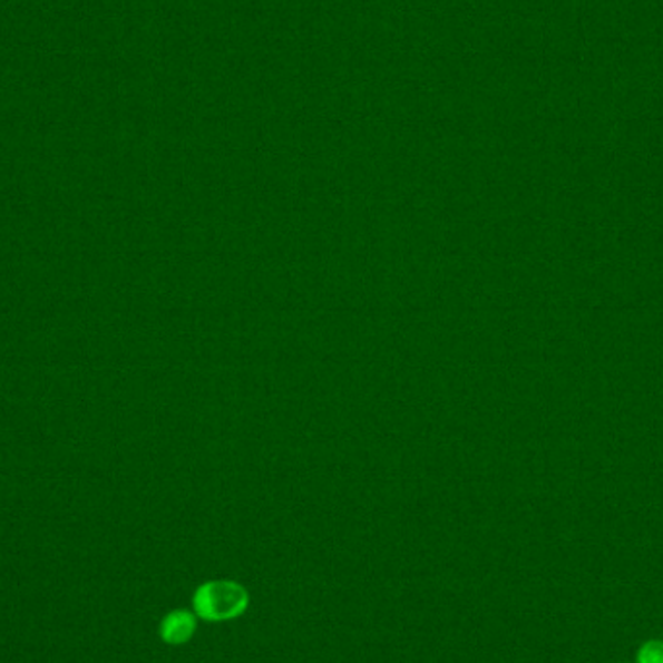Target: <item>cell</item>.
Returning a JSON list of instances; mask_svg holds the SVG:
<instances>
[{"mask_svg": "<svg viewBox=\"0 0 663 663\" xmlns=\"http://www.w3.org/2000/svg\"><path fill=\"white\" fill-rule=\"evenodd\" d=\"M238 604H241V599H238L237 589L227 588V586L209 588L206 592V597L202 602L198 599V607H202L204 613L212 617H227V615L237 612Z\"/></svg>", "mask_w": 663, "mask_h": 663, "instance_id": "cell-1", "label": "cell"}, {"mask_svg": "<svg viewBox=\"0 0 663 663\" xmlns=\"http://www.w3.org/2000/svg\"><path fill=\"white\" fill-rule=\"evenodd\" d=\"M164 633L165 638L172 642H179L183 638H187V634L191 633V623H188L187 615H173V617H167V621L164 623Z\"/></svg>", "mask_w": 663, "mask_h": 663, "instance_id": "cell-2", "label": "cell"}, {"mask_svg": "<svg viewBox=\"0 0 663 663\" xmlns=\"http://www.w3.org/2000/svg\"><path fill=\"white\" fill-rule=\"evenodd\" d=\"M636 663H663V641H650L642 644Z\"/></svg>", "mask_w": 663, "mask_h": 663, "instance_id": "cell-3", "label": "cell"}]
</instances>
